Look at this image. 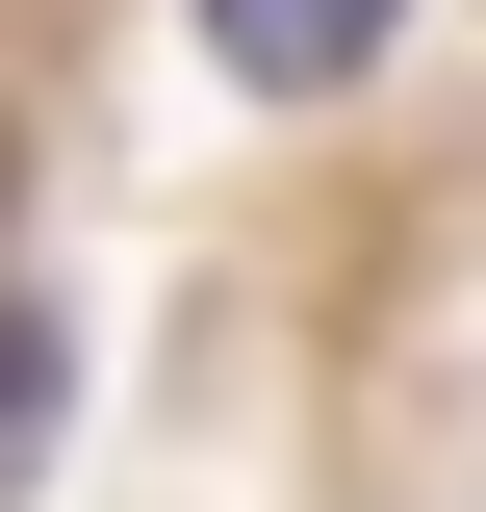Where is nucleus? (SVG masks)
Returning <instances> with one entry per match:
<instances>
[{"mask_svg":"<svg viewBox=\"0 0 486 512\" xmlns=\"http://www.w3.org/2000/svg\"><path fill=\"white\" fill-rule=\"evenodd\" d=\"M384 26H410V0H205V52H231L256 103H307V77H359Z\"/></svg>","mask_w":486,"mask_h":512,"instance_id":"f257e3e1","label":"nucleus"},{"mask_svg":"<svg viewBox=\"0 0 486 512\" xmlns=\"http://www.w3.org/2000/svg\"><path fill=\"white\" fill-rule=\"evenodd\" d=\"M26 410H52V333L0 308V487H26Z\"/></svg>","mask_w":486,"mask_h":512,"instance_id":"f03ea898","label":"nucleus"}]
</instances>
